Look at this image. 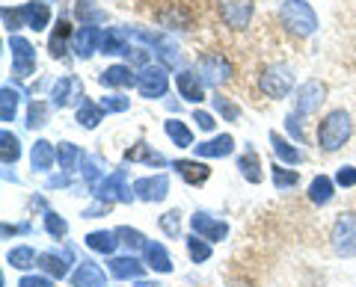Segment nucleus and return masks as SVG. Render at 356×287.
Returning <instances> with one entry per match:
<instances>
[{
	"instance_id": "f257e3e1",
	"label": "nucleus",
	"mask_w": 356,
	"mask_h": 287,
	"mask_svg": "<svg viewBox=\"0 0 356 287\" xmlns=\"http://www.w3.org/2000/svg\"><path fill=\"white\" fill-rule=\"evenodd\" d=\"M353 134V121L348 110H330V113L318 121V146L327 154L339 151Z\"/></svg>"
},
{
	"instance_id": "f03ea898",
	"label": "nucleus",
	"mask_w": 356,
	"mask_h": 287,
	"mask_svg": "<svg viewBox=\"0 0 356 287\" xmlns=\"http://www.w3.org/2000/svg\"><path fill=\"white\" fill-rule=\"evenodd\" d=\"M280 24L297 39H309L318 30V15L306 0H285L280 6Z\"/></svg>"
},
{
	"instance_id": "7ed1b4c3",
	"label": "nucleus",
	"mask_w": 356,
	"mask_h": 287,
	"mask_svg": "<svg viewBox=\"0 0 356 287\" xmlns=\"http://www.w3.org/2000/svg\"><path fill=\"white\" fill-rule=\"evenodd\" d=\"M291 89H294V71L288 69V65L276 62V65H267V69H261V74H259V92L264 98L280 101V98H285Z\"/></svg>"
},
{
	"instance_id": "20e7f679",
	"label": "nucleus",
	"mask_w": 356,
	"mask_h": 287,
	"mask_svg": "<svg viewBox=\"0 0 356 287\" xmlns=\"http://www.w3.org/2000/svg\"><path fill=\"white\" fill-rule=\"evenodd\" d=\"M330 246L339 258H353L356 255V214L344 211L336 216L330 231Z\"/></svg>"
},
{
	"instance_id": "39448f33",
	"label": "nucleus",
	"mask_w": 356,
	"mask_h": 287,
	"mask_svg": "<svg viewBox=\"0 0 356 287\" xmlns=\"http://www.w3.org/2000/svg\"><path fill=\"white\" fill-rule=\"evenodd\" d=\"M92 195L98 198V202H104V205H113V202L131 205L134 198H137L131 193V186H128V172L125 169H116L113 175H104V178L92 186Z\"/></svg>"
},
{
	"instance_id": "423d86ee",
	"label": "nucleus",
	"mask_w": 356,
	"mask_h": 287,
	"mask_svg": "<svg viewBox=\"0 0 356 287\" xmlns=\"http://www.w3.org/2000/svg\"><path fill=\"white\" fill-rule=\"evenodd\" d=\"M196 74L202 77L205 86H222L232 77V62L222 57V53L211 51V53H205V57L196 60Z\"/></svg>"
},
{
	"instance_id": "0eeeda50",
	"label": "nucleus",
	"mask_w": 356,
	"mask_h": 287,
	"mask_svg": "<svg viewBox=\"0 0 356 287\" xmlns=\"http://www.w3.org/2000/svg\"><path fill=\"white\" fill-rule=\"evenodd\" d=\"M324 101H327V83L306 80V83H300L297 92H294V113L297 116H312V113H318Z\"/></svg>"
},
{
	"instance_id": "6e6552de",
	"label": "nucleus",
	"mask_w": 356,
	"mask_h": 287,
	"mask_svg": "<svg viewBox=\"0 0 356 287\" xmlns=\"http://www.w3.org/2000/svg\"><path fill=\"white\" fill-rule=\"evenodd\" d=\"M166 71L170 69H163V65H146L140 74H137V92L143 98H149V101H154V98H163L166 89H170V77H166Z\"/></svg>"
},
{
	"instance_id": "1a4fd4ad",
	"label": "nucleus",
	"mask_w": 356,
	"mask_h": 287,
	"mask_svg": "<svg viewBox=\"0 0 356 287\" xmlns=\"http://www.w3.org/2000/svg\"><path fill=\"white\" fill-rule=\"evenodd\" d=\"M51 98H54V104H57L60 110L65 107H81L86 101V95H83V83H81V77L77 74H63L57 83L51 86Z\"/></svg>"
},
{
	"instance_id": "9d476101",
	"label": "nucleus",
	"mask_w": 356,
	"mask_h": 287,
	"mask_svg": "<svg viewBox=\"0 0 356 287\" xmlns=\"http://www.w3.org/2000/svg\"><path fill=\"white\" fill-rule=\"evenodd\" d=\"M217 9H220L222 24L232 27V30H247L252 15H255V3H252V0H220Z\"/></svg>"
},
{
	"instance_id": "9b49d317",
	"label": "nucleus",
	"mask_w": 356,
	"mask_h": 287,
	"mask_svg": "<svg viewBox=\"0 0 356 287\" xmlns=\"http://www.w3.org/2000/svg\"><path fill=\"white\" fill-rule=\"evenodd\" d=\"M9 51H13V74L30 77L36 71V48L21 36H9Z\"/></svg>"
},
{
	"instance_id": "f8f14e48",
	"label": "nucleus",
	"mask_w": 356,
	"mask_h": 287,
	"mask_svg": "<svg viewBox=\"0 0 356 287\" xmlns=\"http://www.w3.org/2000/svg\"><path fill=\"white\" fill-rule=\"evenodd\" d=\"M191 228H193V234H199L208 243H220V240H226V234H229V223L214 219L208 211H196L191 216Z\"/></svg>"
},
{
	"instance_id": "ddd939ff",
	"label": "nucleus",
	"mask_w": 356,
	"mask_h": 287,
	"mask_svg": "<svg viewBox=\"0 0 356 287\" xmlns=\"http://www.w3.org/2000/svg\"><path fill=\"white\" fill-rule=\"evenodd\" d=\"M134 195L140 202H163L170 195V178L166 175H146L134 181Z\"/></svg>"
},
{
	"instance_id": "4468645a",
	"label": "nucleus",
	"mask_w": 356,
	"mask_h": 287,
	"mask_svg": "<svg viewBox=\"0 0 356 287\" xmlns=\"http://www.w3.org/2000/svg\"><path fill=\"white\" fill-rule=\"evenodd\" d=\"M107 270L113 279L119 281H140L143 275H146V261H140V258H134V255H119V258H110L107 261Z\"/></svg>"
},
{
	"instance_id": "2eb2a0df",
	"label": "nucleus",
	"mask_w": 356,
	"mask_h": 287,
	"mask_svg": "<svg viewBox=\"0 0 356 287\" xmlns=\"http://www.w3.org/2000/svg\"><path fill=\"white\" fill-rule=\"evenodd\" d=\"M72 51H74L81 60H89L95 51H102V30L92 27V24L77 27L74 36H72Z\"/></svg>"
},
{
	"instance_id": "dca6fc26",
	"label": "nucleus",
	"mask_w": 356,
	"mask_h": 287,
	"mask_svg": "<svg viewBox=\"0 0 356 287\" xmlns=\"http://www.w3.org/2000/svg\"><path fill=\"white\" fill-rule=\"evenodd\" d=\"M69 263H72V249H65V252H42L36 267L44 275H51V279H65V275H72Z\"/></svg>"
},
{
	"instance_id": "f3484780",
	"label": "nucleus",
	"mask_w": 356,
	"mask_h": 287,
	"mask_svg": "<svg viewBox=\"0 0 356 287\" xmlns=\"http://www.w3.org/2000/svg\"><path fill=\"white\" fill-rule=\"evenodd\" d=\"M175 89L184 101H191V104H199L205 98V83L196 71H178L175 74Z\"/></svg>"
},
{
	"instance_id": "a211bd4d",
	"label": "nucleus",
	"mask_w": 356,
	"mask_h": 287,
	"mask_svg": "<svg viewBox=\"0 0 356 287\" xmlns=\"http://www.w3.org/2000/svg\"><path fill=\"white\" fill-rule=\"evenodd\" d=\"M72 287H107V275L95 261H81L72 272Z\"/></svg>"
},
{
	"instance_id": "6ab92c4d",
	"label": "nucleus",
	"mask_w": 356,
	"mask_h": 287,
	"mask_svg": "<svg viewBox=\"0 0 356 287\" xmlns=\"http://www.w3.org/2000/svg\"><path fill=\"white\" fill-rule=\"evenodd\" d=\"M172 169L178 172V178H184L191 186H202L211 178V166L205 160H175Z\"/></svg>"
},
{
	"instance_id": "aec40b11",
	"label": "nucleus",
	"mask_w": 356,
	"mask_h": 287,
	"mask_svg": "<svg viewBox=\"0 0 356 287\" xmlns=\"http://www.w3.org/2000/svg\"><path fill=\"white\" fill-rule=\"evenodd\" d=\"M196 148V157L199 160H214V157H229L232 151H235V139H232L229 134H220L214 139H208V142H199Z\"/></svg>"
},
{
	"instance_id": "412c9836",
	"label": "nucleus",
	"mask_w": 356,
	"mask_h": 287,
	"mask_svg": "<svg viewBox=\"0 0 356 287\" xmlns=\"http://www.w3.org/2000/svg\"><path fill=\"white\" fill-rule=\"evenodd\" d=\"M18 15H21V21H24V27H30V30H44L51 24V6L48 3H36V0H33V3H24L18 9Z\"/></svg>"
},
{
	"instance_id": "4be33fe9",
	"label": "nucleus",
	"mask_w": 356,
	"mask_h": 287,
	"mask_svg": "<svg viewBox=\"0 0 356 287\" xmlns=\"http://www.w3.org/2000/svg\"><path fill=\"white\" fill-rule=\"evenodd\" d=\"M30 163L36 172H51V166L57 163V146L48 139H36L30 148Z\"/></svg>"
},
{
	"instance_id": "5701e85b",
	"label": "nucleus",
	"mask_w": 356,
	"mask_h": 287,
	"mask_svg": "<svg viewBox=\"0 0 356 287\" xmlns=\"http://www.w3.org/2000/svg\"><path fill=\"white\" fill-rule=\"evenodd\" d=\"M128 30L125 27H107L102 30V53L107 57H116V53H128Z\"/></svg>"
},
{
	"instance_id": "b1692460",
	"label": "nucleus",
	"mask_w": 356,
	"mask_h": 287,
	"mask_svg": "<svg viewBox=\"0 0 356 287\" xmlns=\"http://www.w3.org/2000/svg\"><path fill=\"white\" fill-rule=\"evenodd\" d=\"M332 195H336V181L327 178V175H318V178H312V184H309V202L312 205L324 207V205L332 202Z\"/></svg>"
},
{
	"instance_id": "393cba45",
	"label": "nucleus",
	"mask_w": 356,
	"mask_h": 287,
	"mask_svg": "<svg viewBox=\"0 0 356 287\" xmlns=\"http://www.w3.org/2000/svg\"><path fill=\"white\" fill-rule=\"evenodd\" d=\"M98 83L102 86H116V89H122V86H137V77H134L131 65H110V69H104L102 74H98Z\"/></svg>"
},
{
	"instance_id": "a878e982",
	"label": "nucleus",
	"mask_w": 356,
	"mask_h": 287,
	"mask_svg": "<svg viewBox=\"0 0 356 287\" xmlns=\"http://www.w3.org/2000/svg\"><path fill=\"white\" fill-rule=\"evenodd\" d=\"M143 255H146V267L154 270V272H172V258L170 252L163 249V243H152L143 249Z\"/></svg>"
},
{
	"instance_id": "bb28decb",
	"label": "nucleus",
	"mask_w": 356,
	"mask_h": 287,
	"mask_svg": "<svg viewBox=\"0 0 356 287\" xmlns=\"http://www.w3.org/2000/svg\"><path fill=\"white\" fill-rule=\"evenodd\" d=\"M83 243L92 252H98V255H113L119 246V237H116V231H89Z\"/></svg>"
},
{
	"instance_id": "cd10ccee",
	"label": "nucleus",
	"mask_w": 356,
	"mask_h": 287,
	"mask_svg": "<svg viewBox=\"0 0 356 287\" xmlns=\"http://www.w3.org/2000/svg\"><path fill=\"white\" fill-rule=\"evenodd\" d=\"M125 160L128 163H146V166H166V157L161 151H152L149 142H137L125 151Z\"/></svg>"
},
{
	"instance_id": "c85d7f7f",
	"label": "nucleus",
	"mask_w": 356,
	"mask_h": 287,
	"mask_svg": "<svg viewBox=\"0 0 356 287\" xmlns=\"http://www.w3.org/2000/svg\"><path fill=\"white\" fill-rule=\"evenodd\" d=\"M238 169H241V175L247 178L250 184H261L264 181V172H261V160H259V154H255L252 148H247L238 157Z\"/></svg>"
},
{
	"instance_id": "c756f323",
	"label": "nucleus",
	"mask_w": 356,
	"mask_h": 287,
	"mask_svg": "<svg viewBox=\"0 0 356 287\" xmlns=\"http://www.w3.org/2000/svg\"><path fill=\"white\" fill-rule=\"evenodd\" d=\"M270 146H273V154H276V157H280L282 163H288V166H297V163L303 160V151L294 148L282 134H273V130H270Z\"/></svg>"
},
{
	"instance_id": "7c9ffc66",
	"label": "nucleus",
	"mask_w": 356,
	"mask_h": 287,
	"mask_svg": "<svg viewBox=\"0 0 356 287\" xmlns=\"http://www.w3.org/2000/svg\"><path fill=\"white\" fill-rule=\"evenodd\" d=\"M72 36H74V33H72V27H69V21H60V24L54 27L51 42H48V51H51V57H54V60L65 57V45H69V39H72Z\"/></svg>"
},
{
	"instance_id": "2f4dec72",
	"label": "nucleus",
	"mask_w": 356,
	"mask_h": 287,
	"mask_svg": "<svg viewBox=\"0 0 356 287\" xmlns=\"http://www.w3.org/2000/svg\"><path fill=\"white\" fill-rule=\"evenodd\" d=\"M102 119H104L102 104H92L89 98H86L81 107H77V125L86 128V130H95L98 125H102Z\"/></svg>"
},
{
	"instance_id": "473e14b6",
	"label": "nucleus",
	"mask_w": 356,
	"mask_h": 287,
	"mask_svg": "<svg viewBox=\"0 0 356 287\" xmlns=\"http://www.w3.org/2000/svg\"><path fill=\"white\" fill-rule=\"evenodd\" d=\"M83 157L86 154L74 146V142H60L57 146V160H60V169H65V172H72V169H77L83 163Z\"/></svg>"
},
{
	"instance_id": "72a5a7b5",
	"label": "nucleus",
	"mask_w": 356,
	"mask_h": 287,
	"mask_svg": "<svg viewBox=\"0 0 356 287\" xmlns=\"http://www.w3.org/2000/svg\"><path fill=\"white\" fill-rule=\"evenodd\" d=\"M116 237H119L122 246L128 249V255H134V252H140V249L149 246L146 234H143V231H137V228H128V225H119V228H116Z\"/></svg>"
},
{
	"instance_id": "f704fd0d",
	"label": "nucleus",
	"mask_w": 356,
	"mask_h": 287,
	"mask_svg": "<svg viewBox=\"0 0 356 287\" xmlns=\"http://www.w3.org/2000/svg\"><path fill=\"white\" fill-rule=\"evenodd\" d=\"M163 130H166V137H170L178 148H191L193 146V134H191V128H187L184 121L170 119V121H163Z\"/></svg>"
},
{
	"instance_id": "c9c22d12",
	"label": "nucleus",
	"mask_w": 356,
	"mask_h": 287,
	"mask_svg": "<svg viewBox=\"0 0 356 287\" xmlns=\"http://www.w3.org/2000/svg\"><path fill=\"white\" fill-rule=\"evenodd\" d=\"M0 157H3V166H15L21 157V142L13 130H3L0 134Z\"/></svg>"
},
{
	"instance_id": "e433bc0d",
	"label": "nucleus",
	"mask_w": 356,
	"mask_h": 287,
	"mask_svg": "<svg viewBox=\"0 0 356 287\" xmlns=\"http://www.w3.org/2000/svg\"><path fill=\"white\" fill-rule=\"evenodd\" d=\"M6 263H13L15 270H30V267H36L39 263V255H36V249L33 246H15V249H9Z\"/></svg>"
},
{
	"instance_id": "4c0bfd02",
	"label": "nucleus",
	"mask_w": 356,
	"mask_h": 287,
	"mask_svg": "<svg viewBox=\"0 0 356 287\" xmlns=\"http://www.w3.org/2000/svg\"><path fill=\"white\" fill-rule=\"evenodd\" d=\"M184 243H187V255H191L193 263H205L211 258V243L202 240L199 234H187Z\"/></svg>"
},
{
	"instance_id": "58836bf2",
	"label": "nucleus",
	"mask_w": 356,
	"mask_h": 287,
	"mask_svg": "<svg viewBox=\"0 0 356 287\" xmlns=\"http://www.w3.org/2000/svg\"><path fill=\"white\" fill-rule=\"evenodd\" d=\"M158 60H161V65L163 69H178V60H181V51L175 48V42L170 39V36H163V42L158 45Z\"/></svg>"
},
{
	"instance_id": "ea45409f",
	"label": "nucleus",
	"mask_w": 356,
	"mask_h": 287,
	"mask_svg": "<svg viewBox=\"0 0 356 287\" xmlns=\"http://www.w3.org/2000/svg\"><path fill=\"white\" fill-rule=\"evenodd\" d=\"M15 110H18V92L13 86H3V89H0V119L15 121Z\"/></svg>"
},
{
	"instance_id": "a19ab883",
	"label": "nucleus",
	"mask_w": 356,
	"mask_h": 287,
	"mask_svg": "<svg viewBox=\"0 0 356 287\" xmlns=\"http://www.w3.org/2000/svg\"><path fill=\"white\" fill-rule=\"evenodd\" d=\"M297 184H300V172L297 169H285V166L276 163L273 166V186L276 190H291V186H297Z\"/></svg>"
},
{
	"instance_id": "79ce46f5",
	"label": "nucleus",
	"mask_w": 356,
	"mask_h": 287,
	"mask_svg": "<svg viewBox=\"0 0 356 287\" xmlns=\"http://www.w3.org/2000/svg\"><path fill=\"white\" fill-rule=\"evenodd\" d=\"M44 231L54 237V240H63L65 234H69V223L60 216V214H54V211H44Z\"/></svg>"
},
{
	"instance_id": "37998d69",
	"label": "nucleus",
	"mask_w": 356,
	"mask_h": 287,
	"mask_svg": "<svg viewBox=\"0 0 356 287\" xmlns=\"http://www.w3.org/2000/svg\"><path fill=\"white\" fill-rule=\"evenodd\" d=\"M74 15L81 18L83 24H92V21H104V12H102V9H95V0H77Z\"/></svg>"
},
{
	"instance_id": "c03bdc74",
	"label": "nucleus",
	"mask_w": 356,
	"mask_h": 287,
	"mask_svg": "<svg viewBox=\"0 0 356 287\" xmlns=\"http://www.w3.org/2000/svg\"><path fill=\"white\" fill-rule=\"evenodd\" d=\"M161 231L166 237L178 240V234H181V211H166L161 216Z\"/></svg>"
},
{
	"instance_id": "a18cd8bd",
	"label": "nucleus",
	"mask_w": 356,
	"mask_h": 287,
	"mask_svg": "<svg viewBox=\"0 0 356 287\" xmlns=\"http://www.w3.org/2000/svg\"><path fill=\"white\" fill-rule=\"evenodd\" d=\"M44 116H48V104H44V101H30V107H27V128L30 130L42 128Z\"/></svg>"
},
{
	"instance_id": "49530a36",
	"label": "nucleus",
	"mask_w": 356,
	"mask_h": 287,
	"mask_svg": "<svg viewBox=\"0 0 356 287\" xmlns=\"http://www.w3.org/2000/svg\"><path fill=\"white\" fill-rule=\"evenodd\" d=\"M98 104H102L104 113H125V110L131 107V98H125V95H104Z\"/></svg>"
},
{
	"instance_id": "de8ad7c7",
	"label": "nucleus",
	"mask_w": 356,
	"mask_h": 287,
	"mask_svg": "<svg viewBox=\"0 0 356 287\" xmlns=\"http://www.w3.org/2000/svg\"><path fill=\"white\" fill-rule=\"evenodd\" d=\"M161 24L163 27H172V30H178L175 24H181V30H191V24H193V18L184 12V9H172V15H161Z\"/></svg>"
},
{
	"instance_id": "09e8293b",
	"label": "nucleus",
	"mask_w": 356,
	"mask_h": 287,
	"mask_svg": "<svg viewBox=\"0 0 356 287\" xmlns=\"http://www.w3.org/2000/svg\"><path fill=\"white\" fill-rule=\"evenodd\" d=\"M81 166H83V169H81V172H83V181L89 184V190H92V186L104 178V172L98 169V160H95V157H83Z\"/></svg>"
},
{
	"instance_id": "8fccbe9b",
	"label": "nucleus",
	"mask_w": 356,
	"mask_h": 287,
	"mask_svg": "<svg viewBox=\"0 0 356 287\" xmlns=\"http://www.w3.org/2000/svg\"><path fill=\"white\" fill-rule=\"evenodd\" d=\"M211 101H214V107H217V113H220V116H226L229 121H238L241 110H238L235 104H232L229 98H222V95H214V98H211Z\"/></svg>"
},
{
	"instance_id": "3c124183",
	"label": "nucleus",
	"mask_w": 356,
	"mask_h": 287,
	"mask_svg": "<svg viewBox=\"0 0 356 287\" xmlns=\"http://www.w3.org/2000/svg\"><path fill=\"white\" fill-rule=\"evenodd\" d=\"M336 184L339 186H356V166H341L336 172Z\"/></svg>"
},
{
	"instance_id": "603ef678",
	"label": "nucleus",
	"mask_w": 356,
	"mask_h": 287,
	"mask_svg": "<svg viewBox=\"0 0 356 287\" xmlns=\"http://www.w3.org/2000/svg\"><path fill=\"white\" fill-rule=\"evenodd\" d=\"M18 287H54V281H51V275H24L18 281Z\"/></svg>"
},
{
	"instance_id": "864d4df0",
	"label": "nucleus",
	"mask_w": 356,
	"mask_h": 287,
	"mask_svg": "<svg viewBox=\"0 0 356 287\" xmlns=\"http://www.w3.org/2000/svg\"><path fill=\"white\" fill-rule=\"evenodd\" d=\"M285 128H288V134H291L297 142H303V125H300V116L297 113H288Z\"/></svg>"
},
{
	"instance_id": "5fc2aeb1",
	"label": "nucleus",
	"mask_w": 356,
	"mask_h": 287,
	"mask_svg": "<svg viewBox=\"0 0 356 287\" xmlns=\"http://www.w3.org/2000/svg\"><path fill=\"white\" fill-rule=\"evenodd\" d=\"M125 57H128V65H143V69L149 65V51L146 48H131Z\"/></svg>"
},
{
	"instance_id": "6e6d98bb",
	"label": "nucleus",
	"mask_w": 356,
	"mask_h": 287,
	"mask_svg": "<svg viewBox=\"0 0 356 287\" xmlns=\"http://www.w3.org/2000/svg\"><path fill=\"white\" fill-rule=\"evenodd\" d=\"M193 121H196V125L202 128V130H214V125H217L214 116L205 113V110H196V113H193Z\"/></svg>"
},
{
	"instance_id": "4d7b16f0",
	"label": "nucleus",
	"mask_w": 356,
	"mask_h": 287,
	"mask_svg": "<svg viewBox=\"0 0 356 287\" xmlns=\"http://www.w3.org/2000/svg\"><path fill=\"white\" fill-rule=\"evenodd\" d=\"M3 24H6V30H9V33H15L18 27H24V21H21L18 9H15V12H9V9H3Z\"/></svg>"
},
{
	"instance_id": "13d9d810",
	"label": "nucleus",
	"mask_w": 356,
	"mask_h": 287,
	"mask_svg": "<svg viewBox=\"0 0 356 287\" xmlns=\"http://www.w3.org/2000/svg\"><path fill=\"white\" fill-rule=\"evenodd\" d=\"M107 211H110V205H104V202H95L92 207H86V211H83V219H98V216H107Z\"/></svg>"
},
{
	"instance_id": "bf43d9fd",
	"label": "nucleus",
	"mask_w": 356,
	"mask_h": 287,
	"mask_svg": "<svg viewBox=\"0 0 356 287\" xmlns=\"http://www.w3.org/2000/svg\"><path fill=\"white\" fill-rule=\"evenodd\" d=\"M48 190H57V186H69V175H54V178H48Z\"/></svg>"
},
{
	"instance_id": "052dcab7",
	"label": "nucleus",
	"mask_w": 356,
	"mask_h": 287,
	"mask_svg": "<svg viewBox=\"0 0 356 287\" xmlns=\"http://www.w3.org/2000/svg\"><path fill=\"white\" fill-rule=\"evenodd\" d=\"M137 287H163V284H146V281H140Z\"/></svg>"
}]
</instances>
